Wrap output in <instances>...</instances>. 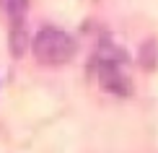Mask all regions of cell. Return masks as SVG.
I'll return each mask as SVG.
<instances>
[{
    "mask_svg": "<svg viewBox=\"0 0 158 153\" xmlns=\"http://www.w3.org/2000/svg\"><path fill=\"white\" fill-rule=\"evenodd\" d=\"M98 78H101V86L106 91L117 96H127L130 94V78L124 73V65H127V57L119 47L114 44H104L101 52H98Z\"/></svg>",
    "mask_w": 158,
    "mask_h": 153,
    "instance_id": "cell-1",
    "label": "cell"
},
{
    "mask_svg": "<svg viewBox=\"0 0 158 153\" xmlns=\"http://www.w3.org/2000/svg\"><path fill=\"white\" fill-rule=\"evenodd\" d=\"M3 13L10 18L13 29H23V16H26V0H0Z\"/></svg>",
    "mask_w": 158,
    "mask_h": 153,
    "instance_id": "cell-3",
    "label": "cell"
},
{
    "mask_svg": "<svg viewBox=\"0 0 158 153\" xmlns=\"http://www.w3.org/2000/svg\"><path fill=\"white\" fill-rule=\"evenodd\" d=\"M78 44L70 34H65L60 29H42L34 39V55L39 62L47 65H62L75 55Z\"/></svg>",
    "mask_w": 158,
    "mask_h": 153,
    "instance_id": "cell-2",
    "label": "cell"
}]
</instances>
